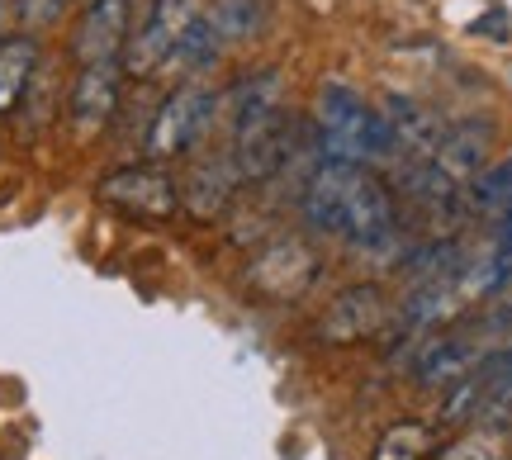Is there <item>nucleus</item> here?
Segmentation results:
<instances>
[{
  "instance_id": "obj_1",
  "label": "nucleus",
  "mask_w": 512,
  "mask_h": 460,
  "mask_svg": "<svg viewBox=\"0 0 512 460\" xmlns=\"http://www.w3.org/2000/svg\"><path fill=\"white\" fill-rule=\"evenodd\" d=\"M219 119V91L204 86V81H185L176 91L166 95L157 114L147 119V138H143V152L152 162H171V157H185L204 143V133L214 129Z\"/></svg>"
},
{
  "instance_id": "obj_2",
  "label": "nucleus",
  "mask_w": 512,
  "mask_h": 460,
  "mask_svg": "<svg viewBox=\"0 0 512 460\" xmlns=\"http://www.w3.org/2000/svg\"><path fill=\"white\" fill-rule=\"evenodd\" d=\"M200 15H204V0H147V5H143V24L128 34L124 57H119L124 76L147 81V76L162 72L166 62H171V53H176L181 34Z\"/></svg>"
},
{
  "instance_id": "obj_3",
  "label": "nucleus",
  "mask_w": 512,
  "mask_h": 460,
  "mask_svg": "<svg viewBox=\"0 0 512 460\" xmlns=\"http://www.w3.org/2000/svg\"><path fill=\"white\" fill-rule=\"evenodd\" d=\"M100 204H110L128 219H171L181 209V181L162 162H128L114 166L95 185Z\"/></svg>"
},
{
  "instance_id": "obj_4",
  "label": "nucleus",
  "mask_w": 512,
  "mask_h": 460,
  "mask_svg": "<svg viewBox=\"0 0 512 460\" xmlns=\"http://www.w3.org/2000/svg\"><path fill=\"white\" fill-rule=\"evenodd\" d=\"M318 266L323 261L304 238H271L261 242V252L247 261V290L275 299V304H290L304 290H313Z\"/></svg>"
},
{
  "instance_id": "obj_5",
  "label": "nucleus",
  "mask_w": 512,
  "mask_h": 460,
  "mask_svg": "<svg viewBox=\"0 0 512 460\" xmlns=\"http://www.w3.org/2000/svg\"><path fill=\"white\" fill-rule=\"evenodd\" d=\"M389 295H384V285L375 280H356L347 285L342 295L328 304V313L318 318V328L313 337L323 342V347H351V342H366L375 332L389 323Z\"/></svg>"
},
{
  "instance_id": "obj_6",
  "label": "nucleus",
  "mask_w": 512,
  "mask_h": 460,
  "mask_svg": "<svg viewBox=\"0 0 512 460\" xmlns=\"http://www.w3.org/2000/svg\"><path fill=\"white\" fill-rule=\"evenodd\" d=\"M366 114H370V105L351 91L347 81H323L318 86V105H313L318 152H323L318 162H356V133L366 124Z\"/></svg>"
},
{
  "instance_id": "obj_7",
  "label": "nucleus",
  "mask_w": 512,
  "mask_h": 460,
  "mask_svg": "<svg viewBox=\"0 0 512 460\" xmlns=\"http://www.w3.org/2000/svg\"><path fill=\"white\" fill-rule=\"evenodd\" d=\"M119 95H124V67L119 62H91L81 67L67 91V119L81 138L110 129V119L119 114Z\"/></svg>"
},
{
  "instance_id": "obj_8",
  "label": "nucleus",
  "mask_w": 512,
  "mask_h": 460,
  "mask_svg": "<svg viewBox=\"0 0 512 460\" xmlns=\"http://www.w3.org/2000/svg\"><path fill=\"white\" fill-rule=\"evenodd\" d=\"M133 29V0H91L72 29V57L81 67L91 62H119Z\"/></svg>"
},
{
  "instance_id": "obj_9",
  "label": "nucleus",
  "mask_w": 512,
  "mask_h": 460,
  "mask_svg": "<svg viewBox=\"0 0 512 460\" xmlns=\"http://www.w3.org/2000/svg\"><path fill=\"white\" fill-rule=\"evenodd\" d=\"M494 143H498L494 119H479V114H470V119H456V124H446V133H441L437 152H432V162H437L456 185H465V181H475L479 171H489Z\"/></svg>"
},
{
  "instance_id": "obj_10",
  "label": "nucleus",
  "mask_w": 512,
  "mask_h": 460,
  "mask_svg": "<svg viewBox=\"0 0 512 460\" xmlns=\"http://www.w3.org/2000/svg\"><path fill=\"white\" fill-rule=\"evenodd\" d=\"M238 185L242 181H238V171H233V162H228V152L223 157H200L181 181V209H190V219L214 223L233 209Z\"/></svg>"
},
{
  "instance_id": "obj_11",
  "label": "nucleus",
  "mask_w": 512,
  "mask_h": 460,
  "mask_svg": "<svg viewBox=\"0 0 512 460\" xmlns=\"http://www.w3.org/2000/svg\"><path fill=\"white\" fill-rule=\"evenodd\" d=\"M275 110H285V81H280V67H266V72L242 76L233 95H228V129H252L261 119H271Z\"/></svg>"
},
{
  "instance_id": "obj_12",
  "label": "nucleus",
  "mask_w": 512,
  "mask_h": 460,
  "mask_svg": "<svg viewBox=\"0 0 512 460\" xmlns=\"http://www.w3.org/2000/svg\"><path fill=\"white\" fill-rule=\"evenodd\" d=\"M479 356L465 337H432L418 347V361H413V380L422 389H451L460 375H470Z\"/></svg>"
},
{
  "instance_id": "obj_13",
  "label": "nucleus",
  "mask_w": 512,
  "mask_h": 460,
  "mask_svg": "<svg viewBox=\"0 0 512 460\" xmlns=\"http://www.w3.org/2000/svg\"><path fill=\"white\" fill-rule=\"evenodd\" d=\"M38 72V38L34 34H5L0 38V119L24 105Z\"/></svg>"
},
{
  "instance_id": "obj_14",
  "label": "nucleus",
  "mask_w": 512,
  "mask_h": 460,
  "mask_svg": "<svg viewBox=\"0 0 512 460\" xmlns=\"http://www.w3.org/2000/svg\"><path fill=\"white\" fill-rule=\"evenodd\" d=\"M399 271L408 285H456L465 276V252L456 238H432L413 252H403Z\"/></svg>"
},
{
  "instance_id": "obj_15",
  "label": "nucleus",
  "mask_w": 512,
  "mask_h": 460,
  "mask_svg": "<svg viewBox=\"0 0 512 460\" xmlns=\"http://www.w3.org/2000/svg\"><path fill=\"white\" fill-rule=\"evenodd\" d=\"M384 114H389V124L399 129L403 152H413V157H432V152H437L446 124H441L427 105L408 100V95H389V100H384Z\"/></svg>"
},
{
  "instance_id": "obj_16",
  "label": "nucleus",
  "mask_w": 512,
  "mask_h": 460,
  "mask_svg": "<svg viewBox=\"0 0 512 460\" xmlns=\"http://www.w3.org/2000/svg\"><path fill=\"white\" fill-rule=\"evenodd\" d=\"M451 309H456V285H408V295L399 304V328L427 332L437 328Z\"/></svg>"
},
{
  "instance_id": "obj_17",
  "label": "nucleus",
  "mask_w": 512,
  "mask_h": 460,
  "mask_svg": "<svg viewBox=\"0 0 512 460\" xmlns=\"http://www.w3.org/2000/svg\"><path fill=\"white\" fill-rule=\"evenodd\" d=\"M219 53H223L219 29H214V19L209 15H200L181 34V43H176V53H171L166 67H181V72H209V67L219 62Z\"/></svg>"
},
{
  "instance_id": "obj_18",
  "label": "nucleus",
  "mask_w": 512,
  "mask_h": 460,
  "mask_svg": "<svg viewBox=\"0 0 512 460\" xmlns=\"http://www.w3.org/2000/svg\"><path fill=\"white\" fill-rule=\"evenodd\" d=\"M427 451H432V427L418 418H399L394 427H384L370 460H427Z\"/></svg>"
},
{
  "instance_id": "obj_19",
  "label": "nucleus",
  "mask_w": 512,
  "mask_h": 460,
  "mask_svg": "<svg viewBox=\"0 0 512 460\" xmlns=\"http://www.w3.org/2000/svg\"><path fill=\"white\" fill-rule=\"evenodd\" d=\"M214 29H219L223 43H242V38H252L261 29V10H256V0H219L214 5Z\"/></svg>"
},
{
  "instance_id": "obj_20",
  "label": "nucleus",
  "mask_w": 512,
  "mask_h": 460,
  "mask_svg": "<svg viewBox=\"0 0 512 460\" xmlns=\"http://www.w3.org/2000/svg\"><path fill=\"white\" fill-rule=\"evenodd\" d=\"M475 423L484 427V432H512V380H503V385L484 399Z\"/></svg>"
},
{
  "instance_id": "obj_21",
  "label": "nucleus",
  "mask_w": 512,
  "mask_h": 460,
  "mask_svg": "<svg viewBox=\"0 0 512 460\" xmlns=\"http://www.w3.org/2000/svg\"><path fill=\"white\" fill-rule=\"evenodd\" d=\"M72 5L76 0H19V19H24V29H29V34H38V29H53Z\"/></svg>"
},
{
  "instance_id": "obj_22",
  "label": "nucleus",
  "mask_w": 512,
  "mask_h": 460,
  "mask_svg": "<svg viewBox=\"0 0 512 460\" xmlns=\"http://www.w3.org/2000/svg\"><path fill=\"white\" fill-rule=\"evenodd\" d=\"M437 460H503V451H498V442L489 437V432H475V437H460V442H451Z\"/></svg>"
},
{
  "instance_id": "obj_23",
  "label": "nucleus",
  "mask_w": 512,
  "mask_h": 460,
  "mask_svg": "<svg viewBox=\"0 0 512 460\" xmlns=\"http://www.w3.org/2000/svg\"><path fill=\"white\" fill-rule=\"evenodd\" d=\"M470 34H498V38H508V19H503V15L475 19V24H470Z\"/></svg>"
}]
</instances>
